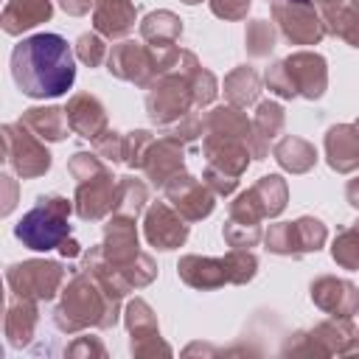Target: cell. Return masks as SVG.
<instances>
[{"label": "cell", "mask_w": 359, "mask_h": 359, "mask_svg": "<svg viewBox=\"0 0 359 359\" xmlns=\"http://www.w3.org/2000/svg\"><path fill=\"white\" fill-rule=\"evenodd\" d=\"M14 84L28 98H59L76 81V59L65 36L34 34L11 53Z\"/></svg>", "instance_id": "6da1fadb"}, {"label": "cell", "mask_w": 359, "mask_h": 359, "mask_svg": "<svg viewBox=\"0 0 359 359\" xmlns=\"http://www.w3.org/2000/svg\"><path fill=\"white\" fill-rule=\"evenodd\" d=\"M67 230H70L67 227V219L59 210H53V208H34V210H28L20 219V224H17L14 233H17V238L25 247L45 252V250L59 247L62 238L67 236Z\"/></svg>", "instance_id": "7a4b0ae2"}]
</instances>
